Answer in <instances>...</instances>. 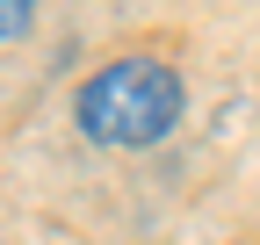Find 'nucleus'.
<instances>
[{
	"mask_svg": "<svg viewBox=\"0 0 260 245\" xmlns=\"http://www.w3.org/2000/svg\"><path fill=\"white\" fill-rule=\"evenodd\" d=\"M188 108V87L167 58H109L102 72L80 79L73 94V123L87 144H109V151H145L159 144L181 123Z\"/></svg>",
	"mask_w": 260,
	"mask_h": 245,
	"instance_id": "1",
	"label": "nucleus"
},
{
	"mask_svg": "<svg viewBox=\"0 0 260 245\" xmlns=\"http://www.w3.org/2000/svg\"><path fill=\"white\" fill-rule=\"evenodd\" d=\"M44 0H0V44H15L22 29H29V15H37Z\"/></svg>",
	"mask_w": 260,
	"mask_h": 245,
	"instance_id": "2",
	"label": "nucleus"
}]
</instances>
